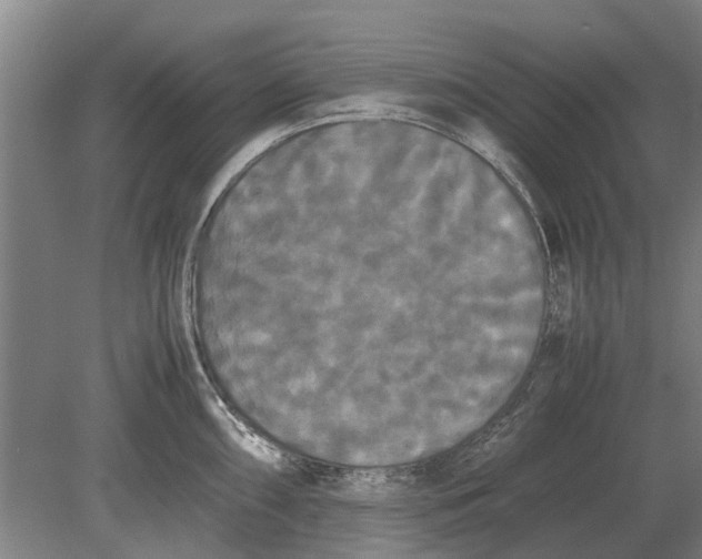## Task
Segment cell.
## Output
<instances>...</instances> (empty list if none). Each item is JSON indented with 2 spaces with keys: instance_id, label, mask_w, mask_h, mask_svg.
<instances>
[{
  "instance_id": "obj_1",
  "label": "cell",
  "mask_w": 702,
  "mask_h": 559,
  "mask_svg": "<svg viewBox=\"0 0 702 559\" xmlns=\"http://www.w3.org/2000/svg\"><path fill=\"white\" fill-rule=\"evenodd\" d=\"M237 258L243 286L301 352L331 333L305 356L331 339L323 376L361 386L395 378V343L414 325L469 324L504 277L462 213L404 192L319 200L257 232Z\"/></svg>"
}]
</instances>
